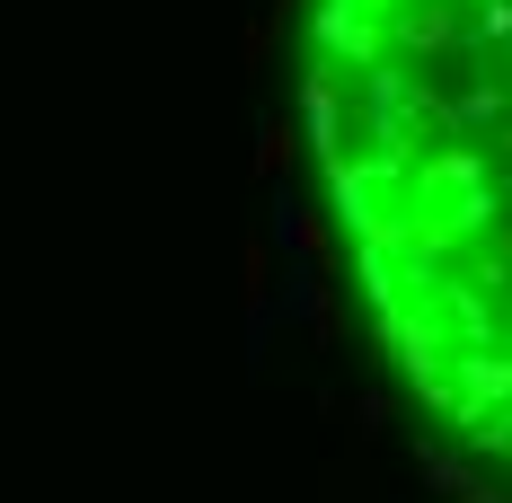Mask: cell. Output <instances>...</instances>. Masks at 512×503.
I'll list each match as a JSON object with an SVG mask.
<instances>
[{"mask_svg": "<svg viewBox=\"0 0 512 503\" xmlns=\"http://www.w3.org/2000/svg\"><path fill=\"white\" fill-rule=\"evenodd\" d=\"M301 98L389 371L512 477V0H309Z\"/></svg>", "mask_w": 512, "mask_h": 503, "instance_id": "1", "label": "cell"}]
</instances>
